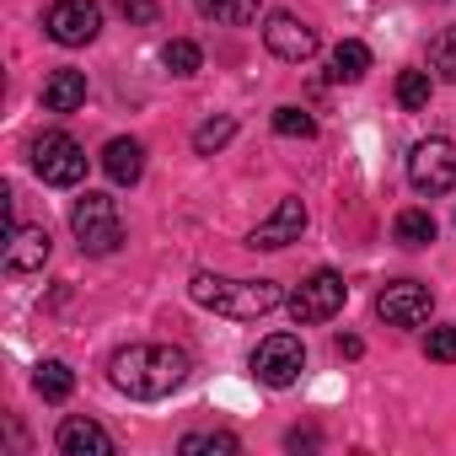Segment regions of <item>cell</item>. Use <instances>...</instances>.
Instances as JSON below:
<instances>
[{"label":"cell","instance_id":"obj_26","mask_svg":"<svg viewBox=\"0 0 456 456\" xmlns=\"http://www.w3.org/2000/svg\"><path fill=\"white\" fill-rule=\"evenodd\" d=\"M424 354H429V360H440V365H451V360H456V328H451V322H445V328H429Z\"/></svg>","mask_w":456,"mask_h":456},{"label":"cell","instance_id":"obj_2","mask_svg":"<svg viewBox=\"0 0 456 456\" xmlns=\"http://www.w3.org/2000/svg\"><path fill=\"white\" fill-rule=\"evenodd\" d=\"M188 296L220 317H232V322H253V317H269L285 290L274 280H225V274H193L188 280Z\"/></svg>","mask_w":456,"mask_h":456},{"label":"cell","instance_id":"obj_10","mask_svg":"<svg viewBox=\"0 0 456 456\" xmlns=\"http://www.w3.org/2000/svg\"><path fill=\"white\" fill-rule=\"evenodd\" d=\"M264 49H269L274 60L306 65V60L317 54V33H312L301 17H290V12H274V17L264 22Z\"/></svg>","mask_w":456,"mask_h":456},{"label":"cell","instance_id":"obj_16","mask_svg":"<svg viewBox=\"0 0 456 456\" xmlns=\"http://www.w3.org/2000/svg\"><path fill=\"white\" fill-rule=\"evenodd\" d=\"M365 70H370V49H365L360 38H344V44L328 54V81H333V86H354V81H365Z\"/></svg>","mask_w":456,"mask_h":456},{"label":"cell","instance_id":"obj_14","mask_svg":"<svg viewBox=\"0 0 456 456\" xmlns=\"http://www.w3.org/2000/svg\"><path fill=\"white\" fill-rule=\"evenodd\" d=\"M102 172H108L118 188H134V183H140V172H145V145H140V140H129V134L108 140V145H102Z\"/></svg>","mask_w":456,"mask_h":456},{"label":"cell","instance_id":"obj_17","mask_svg":"<svg viewBox=\"0 0 456 456\" xmlns=\"http://www.w3.org/2000/svg\"><path fill=\"white\" fill-rule=\"evenodd\" d=\"M33 392H38L44 403H65V397L76 392V370H70L65 360H44V365L33 370Z\"/></svg>","mask_w":456,"mask_h":456},{"label":"cell","instance_id":"obj_19","mask_svg":"<svg viewBox=\"0 0 456 456\" xmlns=\"http://www.w3.org/2000/svg\"><path fill=\"white\" fill-rule=\"evenodd\" d=\"M177 451H183V456H237L242 440L225 435V429H193V435L177 440Z\"/></svg>","mask_w":456,"mask_h":456},{"label":"cell","instance_id":"obj_12","mask_svg":"<svg viewBox=\"0 0 456 456\" xmlns=\"http://www.w3.org/2000/svg\"><path fill=\"white\" fill-rule=\"evenodd\" d=\"M54 445H60L65 456H113V435H108L97 419H86V413H70V419L60 424Z\"/></svg>","mask_w":456,"mask_h":456},{"label":"cell","instance_id":"obj_28","mask_svg":"<svg viewBox=\"0 0 456 456\" xmlns=\"http://www.w3.org/2000/svg\"><path fill=\"white\" fill-rule=\"evenodd\" d=\"M285 445H290V451H301V445H317V435H312V429H290V440H285Z\"/></svg>","mask_w":456,"mask_h":456},{"label":"cell","instance_id":"obj_25","mask_svg":"<svg viewBox=\"0 0 456 456\" xmlns=\"http://www.w3.org/2000/svg\"><path fill=\"white\" fill-rule=\"evenodd\" d=\"M429 65L440 81H456V28H440V38L429 44Z\"/></svg>","mask_w":456,"mask_h":456},{"label":"cell","instance_id":"obj_24","mask_svg":"<svg viewBox=\"0 0 456 456\" xmlns=\"http://www.w3.org/2000/svg\"><path fill=\"white\" fill-rule=\"evenodd\" d=\"M274 134H285V140H312V134H317V118H312L306 108H274Z\"/></svg>","mask_w":456,"mask_h":456},{"label":"cell","instance_id":"obj_27","mask_svg":"<svg viewBox=\"0 0 456 456\" xmlns=\"http://www.w3.org/2000/svg\"><path fill=\"white\" fill-rule=\"evenodd\" d=\"M113 6H118V17H124L129 28H151V22L161 17V6H156V0H113Z\"/></svg>","mask_w":456,"mask_h":456},{"label":"cell","instance_id":"obj_23","mask_svg":"<svg viewBox=\"0 0 456 456\" xmlns=\"http://www.w3.org/2000/svg\"><path fill=\"white\" fill-rule=\"evenodd\" d=\"M161 65H167L172 76H193V70L204 65V54H199V44H188V38H172V44L161 49Z\"/></svg>","mask_w":456,"mask_h":456},{"label":"cell","instance_id":"obj_1","mask_svg":"<svg viewBox=\"0 0 456 456\" xmlns=\"http://www.w3.org/2000/svg\"><path fill=\"white\" fill-rule=\"evenodd\" d=\"M193 360L188 349L177 344H124L113 360H108V381L134 397V403H156V397H172L183 381H188Z\"/></svg>","mask_w":456,"mask_h":456},{"label":"cell","instance_id":"obj_4","mask_svg":"<svg viewBox=\"0 0 456 456\" xmlns=\"http://www.w3.org/2000/svg\"><path fill=\"white\" fill-rule=\"evenodd\" d=\"M344 301H349V285H344V274H333V269H317V274H306L296 290H290V317L301 322V328H317V322H328V317H338L344 312Z\"/></svg>","mask_w":456,"mask_h":456},{"label":"cell","instance_id":"obj_18","mask_svg":"<svg viewBox=\"0 0 456 456\" xmlns=\"http://www.w3.org/2000/svg\"><path fill=\"white\" fill-rule=\"evenodd\" d=\"M193 6H199L209 22H220V28H248V22H258V6H264V0H193Z\"/></svg>","mask_w":456,"mask_h":456},{"label":"cell","instance_id":"obj_11","mask_svg":"<svg viewBox=\"0 0 456 456\" xmlns=\"http://www.w3.org/2000/svg\"><path fill=\"white\" fill-rule=\"evenodd\" d=\"M301 232H306V204H301V199H280V209L253 225L248 248H253V253H280V248L301 242Z\"/></svg>","mask_w":456,"mask_h":456},{"label":"cell","instance_id":"obj_13","mask_svg":"<svg viewBox=\"0 0 456 456\" xmlns=\"http://www.w3.org/2000/svg\"><path fill=\"white\" fill-rule=\"evenodd\" d=\"M49 253H54V242H49L44 225H17L12 242H6V274H33L49 264Z\"/></svg>","mask_w":456,"mask_h":456},{"label":"cell","instance_id":"obj_8","mask_svg":"<svg viewBox=\"0 0 456 456\" xmlns=\"http://www.w3.org/2000/svg\"><path fill=\"white\" fill-rule=\"evenodd\" d=\"M44 28H49L54 44L81 49V44L97 38V28H102V6H97V0H54L49 17H44Z\"/></svg>","mask_w":456,"mask_h":456},{"label":"cell","instance_id":"obj_7","mask_svg":"<svg viewBox=\"0 0 456 456\" xmlns=\"http://www.w3.org/2000/svg\"><path fill=\"white\" fill-rule=\"evenodd\" d=\"M306 370V344L296 338V333H269V338H258V349H253V376L264 381V387H290L296 376Z\"/></svg>","mask_w":456,"mask_h":456},{"label":"cell","instance_id":"obj_20","mask_svg":"<svg viewBox=\"0 0 456 456\" xmlns=\"http://www.w3.org/2000/svg\"><path fill=\"white\" fill-rule=\"evenodd\" d=\"M392 237H397L403 248H429V242H435V215H429V209H403L397 225H392Z\"/></svg>","mask_w":456,"mask_h":456},{"label":"cell","instance_id":"obj_9","mask_svg":"<svg viewBox=\"0 0 456 456\" xmlns=\"http://www.w3.org/2000/svg\"><path fill=\"white\" fill-rule=\"evenodd\" d=\"M429 306H435V296H429V285H419V280H392V285L376 296V317H381L387 328H419V322H429Z\"/></svg>","mask_w":456,"mask_h":456},{"label":"cell","instance_id":"obj_5","mask_svg":"<svg viewBox=\"0 0 456 456\" xmlns=\"http://www.w3.org/2000/svg\"><path fill=\"white\" fill-rule=\"evenodd\" d=\"M408 183H413V193H424V199L451 193V188H456V140H445V134L419 140V145L408 151Z\"/></svg>","mask_w":456,"mask_h":456},{"label":"cell","instance_id":"obj_3","mask_svg":"<svg viewBox=\"0 0 456 456\" xmlns=\"http://www.w3.org/2000/svg\"><path fill=\"white\" fill-rule=\"evenodd\" d=\"M70 232H76L81 253H92V258L118 253V242H124L118 204H113L108 193H81V199H76V209H70Z\"/></svg>","mask_w":456,"mask_h":456},{"label":"cell","instance_id":"obj_21","mask_svg":"<svg viewBox=\"0 0 456 456\" xmlns=\"http://www.w3.org/2000/svg\"><path fill=\"white\" fill-rule=\"evenodd\" d=\"M232 140H237V118H209V124L193 129V151L199 156H215L220 145H232Z\"/></svg>","mask_w":456,"mask_h":456},{"label":"cell","instance_id":"obj_22","mask_svg":"<svg viewBox=\"0 0 456 456\" xmlns=\"http://www.w3.org/2000/svg\"><path fill=\"white\" fill-rule=\"evenodd\" d=\"M429 92H435V81H429V70H403L397 76V102L413 113V108H429Z\"/></svg>","mask_w":456,"mask_h":456},{"label":"cell","instance_id":"obj_6","mask_svg":"<svg viewBox=\"0 0 456 456\" xmlns=\"http://www.w3.org/2000/svg\"><path fill=\"white\" fill-rule=\"evenodd\" d=\"M33 172L49 183V188H76L86 177V151L65 134V129H49L33 140Z\"/></svg>","mask_w":456,"mask_h":456},{"label":"cell","instance_id":"obj_15","mask_svg":"<svg viewBox=\"0 0 456 456\" xmlns=\"http://www.w3.org/2000/svg\"><path fill=\"white\" fill-rule=\"evenodd\" d=\"M86 102V70H54L49 81H44V108L49 113H76Z\"/></svg>","mask_w":456,"mask_h":456}]
</instances>
